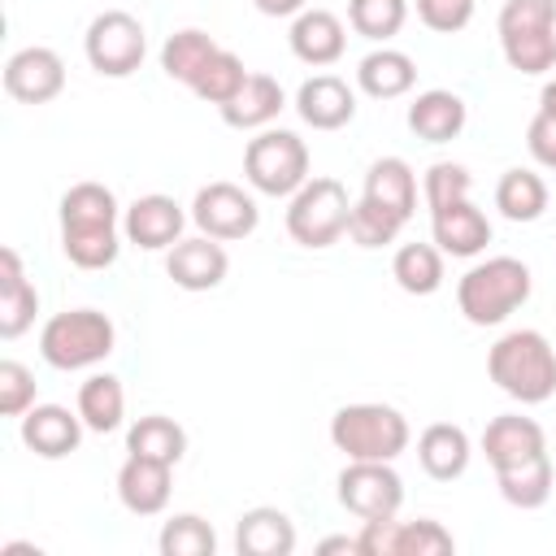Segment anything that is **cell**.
Wrapping results in <instances>:
<instances>
[{"instance_id": "cell-11", "label": "cell", "mask_w": 556, "mask_h": 556, "mask_svg": "<svg viewBox=\"0 0 556 556\" xmlns=\"http://www.w3.org/2000/svg\"><path fill=\"white\" fill-rule=\"evenodd\" d=\"M361 556H447L456 552L452 530H443L434 517H417V521H395V517H378V521H361Z\"/></svg>"}, {"instance_id": "cell-7", "label": "cell", "mask_w": 556, "mask_h": 556, "mask_svg": "<svg viewBox=\"0 0 556 556\" xmlns=\"http://www.w3.org/2000/svg\"><path fill=\"white\" fill-rule=\"evenodd\" d=\"M243 178L261 195H295L308 182V143L295 130L265 126L243 148Z\"/></svg>"}, {"instance_id": "cell-27", "label": "cell", "mask_w": 556, "mask_h": 556, "mask_svg": "<svg viewBox=\"0 0 556 556\" xmlns=\"http://www.w3.org/2000/svg\"><path fill=\"white\" fill-rule=\"evenodd\" d=\"M365 200L400 213L404 222L417 213V174L404 156H378L369 169H365Z\"/></svg>"}, {"instance_id": "cell-40", "label": "cell", "mask_w": 556, "mask_h": 556, "mask_svg": "<svg viewBox=\"0 0 556 556\" xmlns=\"http://www.w3.org/2000/svg\"><path fill=\"white\" fill-rule=\"evenodd\" d=\"M469 191H473V178H469V169L456 165V161H434V165L426 169V178H421V195H426V208H430V213L443 208V204L469 200Z\"/></svg>"}, {"instance_id": "cell-35", "label": "cell", "mask_w": 556, "mask_h": 556, "mask_svg": "<svg viewBox=\"0 0 556 556\" xmlns=\"http://www.w3.org/2000/svg\"><path fill=\"white\" fill-rule=\"evenodd\" d=\"M408 22V0H348V26L361 39L387 43L404 30Z\"/></svg>"}, {"instance_id": "cell-20", "label": "cell", "mask_w": 556, "mask_h": 556, "mask_svg": "<svg viewBox=\"0 0 556 556\" xmlns=\"http://www.w3.org/2000/svg\"><path fill=\"white\" fill-rule=\"evenodd\" d=\"M39 291L22 269L17 248H0V339H22L35 326Z\"/></svg>"}, {"instance_id": "cell-31", "label": "cell", "mask_w": 556, "mask_h": 556, "mask_svg": "<svg viewBox=\"0 0 556 556\" xmlns=\"http://www.w3.org/2000/svg\"><path fill=\"white\" fill-rule=\"evenodd\" d=\"M126 452L130 456H148V460H165L178 465L187 456V430L165 417V413H148L126 430Z\"/></svg>"}, {"instance_id": "cell-34", "label": "cell", "mask_w": 556, "mask_h": 556, "mask_svg": "<svg viewBox=\"0 0 556 556\" xmlns=\"http://www.w3.org/2000/svg\"><path fill=\"white\" fill-rule=\"evenodd\" d=\"M391 278L408 295H434L443 287V252L434 243H400L391 256Z\"/></svg>"}, {"instance_id": "cell-3", "label": "cell", "mask_w": 556, "mask_h": 556, "mask_svg": "<svg viewBox=\"0 0 556 556\" xmlns=\"http://www.w3.org/2000/svg\"><path fill=\"white\" fill-rule=\"evenodd\" d=\"M408 417L395 404H378V400H361V404H343L330 417V443L348 456V460H395L400 452H408Z\"/></svg>"}, {"instance_id": "cell-16", "label": "cell", "mask_w": 556, "mask_h": 556, "mask_svg": "<svg viewBox=\"0 0 556 556\" xmlns=\"http://www.w3.org/2000/svg\"><path fill=\"white\" fill-rule=\"evenodd\" d=\"M295 113L313 130H343L356 117V91L339 74H313L295 91Z\"/></svg>"}, {"instance_id": "cell-30", "label": "cell", "mask_w": 556, "mask_h": 556, "mask_svg": "<svg viewBox=\"0 0 556 556\" xmlns=\"http://www.w3.org/2000/svg\"><path fill=\"white\" fill-rule=\"evenodd\" d=\"M217 48H222V43H217L208 30H200V26L174 30V35L161 43V70H165V78H174V83L191 87V83H195V74L217 56Z\"/></svg>"}, {"instance_id": "cell-38", "label": "cell", "mask_w": 556, "mask_h": 556, "mask_svg": "<svg viewBox=\"0 0 556 556\" xmlns=\"http://www.w3.org/2000/svg\"><path fill=\"white\" fill-rule=\"evenodd\" d=\"M248 83V70H243V61L230 52V48H217V56L195 74V83H191V91L200 96V100H208V104H230L235 96H239V87Z\"/></svg>"}, {"instance_id": "cell-19", "label": "cell", "mask_w": 556, "mask_h": 556, "mask_svg": "<svg viewBox=\"0 0 556 556\" xmlns=\"http://www.w3.org/2000/svg\"><path fill=\"white\" fill-rule=\"evenodd\" d=\"M291 52H295V61H304V65H313V70H326V65H334L339 56H343V48H348V26L330 13V9H304V13H295L291 17Z\"/></svg>"}, {"instance_id": "cell-37", "label": "cell", "mask_w": 556, "mask_h": 556, "mask_svg": "<svg viewBox=\"0 0 556 556\" xmlns=\"http://www.w3.org/2000/svg\"><path fill=\"white\" fill-rule=\"evenodd\" d=\"M408 222L400 217V213H391V208H382V204H374V200H356L352 204V217H348V239L356 243V248H387V243H395L400 239V230H404Z\"/></svg>"}, {"instance_id": "cell-42", "label": "cell", "mask_w": 556, "mask_h": 556, "mask_svg": "<svg viewBox=\"0 0 556 556\" xmlns=\"http://www.w3.org/2000/svg\"><path fill=\"white\" fill-rule=\"evenodd\" d=\"M417 17L434 35H456L473 22V0H417Z\"/></svg>"}, {"instance_id": "cell-10", "label": "cell", "mask_w": 556, "mask_h": 556, "mask_svg": "<svg viewBox=\"0 0 556 556\" xmlns=\"http://www.w3.org/2000/svg\"><path fill=\"white\" fill-rule=\"evenodd\" d=\"M191 222H195L200 235L235 243V239H248L261 226V208L239 182H204L191 200Z\"/></svg>"}, {"instance_id": "cell-45", "label": "cell", "mask_w": 556, "mask_h": 556, "mask_svg": "<svg viewBox=\"0 0 556 556\" xmlns=\"http://www.w3.org/2000/svg\"><path fill=\"white\" fill-rule=\"evenodd\" d=\"M317 552H321V556H330V552H352V556H361V539H356V534H352V539H348V534H334V539H321Z\"/></svg>"}, {"instance_id": "cell-26", "label": "cell", "mask_w": 556, "mask_h": 556, "mask_svg": "<svg viewBox=\"0 0 556 556\" xmlns=\"http://www.w3.org/2000/svg\"><path fill=\"white\" fill-rule=\"evenodd\" d=\"M282 109H287L282 83L269 78V74H248L239 96L230 104H222V122L235 126V130H265V126H274V117Z\"/></svg>"}, {"instance_id": "cell-14", "label": "cell", "mask_w": 556, "mask_h": 556, "mask_svg": "<svg viewBox=\"0 0 556 556\" xmlns=\"http://www.w3.org/2000/svg\"><path fill=\"white\" fill-rule=\"evenodd\" d=\"M165 274L174 278V287L182 291H213L226 282L230 274V256L222 248V239L195 235V239H178L165 252Z\"/></svg>"}, {"instance_id": "cell-43", "label": "cell", "mask_w": 556, "mask_h": 556, "mask_svg": "<svg viewBox=\"0 0 556 556\" xmlns=\"http://www.w3.org/2000/svg\"><path fill=\"white\" fill-rule=\"evenodd\" d=\"M526 148L534 156V165L543 169H556V113H534L530 126H526Z\"/></svg>"}, {"instance_id": "cell-17", "label": "cell", "mask_w": 556, "mask_h": 556, "mask_svg": "<svg viewBox=\"0 0 556 556\" xmlns=\"http://www.w3.org/2000/svg\"><path fill=\"white\" fill-rule=\"evenodd\" d=\"M430 235H434V248H439L443 256L469 261V256L486 252V243H491V222H486V213H482L473 200H456V204H443V208L430 213Z\"/></svg>"}, {"instance_id": "cell-9", "label": "cell", "mask_w": 556, "mask_h": 556, "mask_svg": "<svg viewBox=\"0 0 556 556\" xmlns=\"http://www.w3.org/2000/svg\"><path fill=\"white\" fill-rule=\"evenodd\" d=\"M339 504L361 521L395 517L404 504V478L391 460H348L339 473Z\"/></svg>"}, {"instance_id": "cell-13", "label": "cell", "mask_w": 556, "mask_h": 556, "mask_svg": "<svg viewBox=\"0 0 556 556\" xmlns=\"http://www.w3.org/2000/svg\"><path fill=\"white\" fill-rule=\"evenodd\" d=\"M182 226H187V213L174 195L165 191H148L139 195L126 213H122V235L126 243L143 248V252H169L178 239H182Z\"/></svg>"}, {"instance_id": "cell-32", "label": "cell", "mask_w": 556, "mask_h": 556, "mask_svg": "<svg viewBox=\"0 0 556 556\" xmlns=\"http://www.w3.org/2000/svg\"><path fill=\"white\" fill-rule=\"evenodd\" d=\"M495 208L508 217V222H539L547 213V182L534 174V169H504L500 182H495Z\"/></svg>"}, {"instance_id": "cell-22", "label": "cell", "mask_w": 556, "mask_h": 556, "mask_svg": "<svg viewBox=\"0 0 556 556\" xmlns=\"http://www.w3.org/2000/svg\"><path fill=\"white\" fill-rule=\"evenodd\" d=\"M469 122V109L456 91L447 87H430V91H417L413 104H408V130L426 143H452Z\"/></svg>"}, {"instance_id": "cell-23", "label": "cell", "mask_w": 556, "mask_h": 556, "mask_svg": "<svg viewBox=\"0 0 556 556\" xmlns=\"http://www.w3.org/2000/svg\"><path fill=\"white\" fill-rule=\"evenodd\" d=\"M469 434L456 426V421H430L421 434H417V465L434 478V482H452L469 469Z\"/></svg>"}, {"instance_id": "cell-29", "label": "cell", "mask_w": 556, "mask_h": 556, "mask_svg": "<svg viewBox=\"0 0 556 556\" xmlns=\"http://www.w3.org/2000/svg\"><path fill=\"white\" fill-rule=\"evenodd\" d=\"M117 195L104 182H74L61 195V230H113Z\"/></svg>"}, {"instance_id": "cell-39", "label": "cell", "mask_w": 556, "mask_h": 556, "mask_svg": "<svg viewBox=\"0 0 556 556\" xmlns=\"http://www.w3.org/2000/svg\"><path fill=\"white\" fill-rule=\"evenodd\" d=\"M61 252L78 269H109L122 252V235L113 230H61Z\"/></svg>"}, {"instance_id": "cell-2", "label": "cell", "mask_w": 556, "mask_h": 556, "mask_svg": "<svg viewBox=\"0 0 556 556\" xmlns=\"http://www.w3.org/2000/svg\"><path fill=\"white\" fill-rule=\"evenodd\" d=\"M534 291L530 265L517 256H486L469 265L456 282V308L469 326H500L508 321Z\"/></svg>"}, {"instance_id": "cell-1", "label": "cell", "mask_w": 556, "mask_h": 556, "mask_svg": "<svg viewBox=\"0 0 556 556\" xmlns=\"http://www.w3.org/2000/svg\"><path fill=\"white\" fill-rule=\"evenodd\" d=\"M491 382L517 404H543L556 395V348L543 330H508L486 352Z\"/></svg>"}, {"instance_id": "cell-36", "label": "cell", "mask_w": 556, "mask_h": 556, "mask_svg": "<svg viewBox=\"0 0 556 556\" xmlns=\"http://www.w3.org/2000/svg\"><path fill=\"white\" fill-rule=\"evenodd\" d=\"M156 547H161V556H213L217 552V534L200 513H174L161 526Z\"/></svg>"}, {"instance_id": "cell-25", "label": "cell", "mask_w": 556, "mask_h": 556, "mask_svg": "<svg viewBox=\"0 0 556 556\" xmlns=\"http://www.w3.org/2000/svg\"><path fill=\"white\" fill-rule=\"evenodd\" d=\"M417 83V61L400 48H374L369 56H361L356 65V87L369 96V100H400L408 96Z\"/></svg>"}, {"instance_id": "cell-44", "label": "cell", "mask_w": 556, "mask_h": 556, "mask_svg": "<svg viewBox=\"0 0 556 556\" xmlns=\"http://www.w3.org/2000/svg\"><path fill=\"white\" fill-rule=\"evenodd\" d=\"M252 4H256V13H265V17H295V13L308 9V0H252Z\"/></svg>"}, {"instance_id": "cell-15", "label": "cell", "mask_w": 556, "mask_h": 556, "mask_svg": "<svg viewBox=\"0 0 556 556\" xmlns=\"http://www.w3.org/2000/svg\"><path fill=\"white\" fill-rule=\"evenodd\" d=\"M169 491H174V465L148 460V456H130V452H126V460H122V469H117V500H122L126 513H135V517H156V513H165Z\"/></svg>"}, {"instance_id": "cell-33", "label": "cell", "mask_w": 556, "mask_h": 556, "mask_svg": "<svg viewBox=\"0 0 556 556\" xmlns=\"http://www.w3.org/2000/svg\"><path fill=\"white\" fill-rule=\"evenodd\" d=\"M74 408H78V417H83L87 430H96V434L117 430L122 417H126L122 378H113V374H91V378L78 387V404H74Z\"/></svg>"}, {"instance_id": "cell-18", "label": "cell", "mask_w": 556, "mask_h": 556, "mask_svg": "<svg viewBox=\"0 0 556 556\" xmlns=\"http://www.w3.org/2000/svg\"><path fill=\"white\" fill-rule=\"evenodd\" d=\"M83 430L87 426H83L78 408L70 413L65 404H35L30 413H22V443L43 460H61V456L78 452Z\"/></svg>"}, {"instance_id": "cell-12", "label": "cell", "mask_w": 556, "mask_h": 556, "mask_svg": "<svg viewBox=\"0 0 556 556\" xmlns=\"http://www.w3.org/2000/svg\"><path fill=\"white\" fill-rule=\"evenodd\" d=\"M4 91L17 104H52L65 91V61H61V52H52L43 43L17 48L4 61Z\"/></svg>"}, {"instance_id": "cell-46", "label": "cell", "mask_w": 556, "mask_h": 556, "mask_svg": "<svg viewBox=\"0 0 556 556\" xmlns=\"http://www.w3.org/2000/svg\"><path fill=\"white\" fill-rule=\"evenodd\" d=\"M539 109H543V113H556V78L543 83V91H539Z\"/></svg>"}, {"instance_id": "cell-8", "label": "cell", "mask_w": 556, "mask_h": 556, "mask_svg": "<svg viewBox=\"0 0 556 556\" xmlns=\"http://www.w3.org/2000/svg\"><path fill=\"white\" fill-rule=\"evenodd\" d=\"M83 52H87V65L104 78H130L143 56H148V30L135 13L126 9H104L91 17L87 35H83Z\"/></svg>"}, {"instance_id": "cell-28", "label": "cell", "mask_w": 556, "mask_h": 556, "mask_svg": "<svg viewBox=\"0 0 556 556\" xmlns=\"http://www.w3.org/2000/svg\"><path fill=\"white\" fill-rule=\"evenodd\" d=\"M552 482H556V469H552V456L547 452L495 469V486H500V495L513 508H543L552 500Z\"/></svg>"}, {"instance_id": "cell-21", "label": "cell", "mask_w": 556, "mask_h": 556, "mask_svg": "<svg viewBox=\"0 0 556 556\" xmlns=\"http://www.w3.org/2000/svg\"><path fill=\"white\" fill-rule=\"evenodd\" d=\"M547 452V434L534 417H521V413H500L486 421L482 430V456L491 460V469H504V465H517L526 456H539Z\"/></svg>"}, {"instance_id": "cell-4", "label": "cell", "mask_w": 556, "mask_h": 556, "mask_svg": "<svg viewBox=\"0 0 556 556\" xmlns=\"http://www.w3.org/2000/svg\"><path fill=\"white\" fill-rule=\"evenodd\" d=\"M117 343V326L100 308H65L52 313L39 330V356L52 369H91L100 365Z\"/></svg>"}, {"instance_id": "cell-6", "label": "cell", "mask_w": 556, "mask_h": 556, "mask_svg": "<svg viewBox=\"0 0 556 556\" xmlns=\"http://www.w3.org/2000/svg\"><path fill=\"white\" fill-rule=\"evenodd\" d=\"M348 217H352V200H348V187L330 174H317L308 178L291 204H287V235L300 243V248H334L343 235H348Z\"/></svg>"}, {"instance_id": "cell-24", "label": "cell", "mask_w": 556, "mask_h": 556, "mask_svg": "<svg viewBox=\"0 0 556 556\" xmlns=\"http://www.w3.org/2000/svg\"><path fill=\"white\" fill-rule=\"evenodd\" d=\"M239 556H291L295 552V521L282 508H248L235 526Z\"/></svg>"}, {"instance_id": "cell-41", "label": "cell", "mask_w": 556, "mask_h": 556, "mask_svg": "<svg viewBox=\"0 0 556 556\" xmlns=\"http://www.w3.org/2000/svg\"><path fill=\"white\" fill-rule=\"evenodd\" d=\"M35 408V374L22 361H0V413L22 417Z\"/></svg>"}, {"instance_id": "cell-5", "label": "cell", "mask_w": 556, "mask_h": 556, "mask_svg": "<svg viewBox=\"0 0 556 556\" xmlns=\"http://www.w3.org/2000/svg\"><path fill=\"white\" fill-rule=\"evenodd\" d=\"M495 30L517 74H547L556 65V0H504Z\"/></svg>"}]
</instances>
